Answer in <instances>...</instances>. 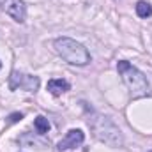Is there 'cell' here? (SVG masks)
Segmentation results:
<instances>
[{
    "label": "cell",
    "mask_w": 152,
    "mask_h": 152,
    "mask_svg": "<svg viewBox=\"0 0 152 152\" xmlns=\"http://www.w3.org/2000/svg\"><path fill=\"white\" fill-rule=\"evenodd\" d=\"M149 152H152V151H149Z\"/></svg>",
    "instance_id": "cell-12"
},
{
    "label": "cell",
    "mask_w": 152,
    "mask_h": 152,
    "mask_svg": "<svg viewBox=\"0 0 152 152\" xmlns=\"http://www.w3.org/2000/svg\"><path fill=\"white\" fill-rule=\"evenodd\" d=\"M94 134L97 140H101L103 143L110 145V147H120L124 143V136L120 133V129L115 126V122L110 117H103V115H94L88 120Z\"/></svg>",
    "instance_id": "cell-3"
},
{
    "label": "cell",
    "mask_w": 152,
    "mask_h": 152,
    "mask_svg": "<svg viewBox=\"0 0 152 152\" xmlns=\"http://www.w3.org/2000/svg\"><path fill=\"white\" fill-rule=\"evenodd\" d=\"M0 9L18 23H23L27 18V9L21 0H0Z\"/></svg>",
    "instance_id": "cell-5"
},
{
    "label": "cell",
    "mask_w": 152,
    "mask_h": 152,
    "mask_svg": "<svg viewBox=\"0 0 152 152\" xmlns=\"http://www.w3.org/2000/svg\"><path fill=\"white\" fill-rule=\"evenodd\" d=\"M136 14L140 18H151L152 16V5L149 2H145V0H140L136 4Z\"/></svg>",
    "instance_id": "cell-8"
},
{
    "label": "cell",
    "mask_w": 152,
    "mask_h": 152,
    "mask_svg": "<svg viewBox=\"0 0 152 152\" xmlns=\"http://www.w3.org/2000/svg\"><path fill=\"white\" fill-rule=\"evenodd\" d=\"M53 46H55V51H57L66 62H69V64H73V66H87V64L90 62V53H88V50H87L81 42L75 41V39L58 37V39H55Z\"/></svg>",
    "instance_id": "cell-2"
},
{
    "label": "cell",
    "mask_w": 152,
    "mask_h": 152,
    "mask_svg": "<svg viewBox=\"0 0 152 152\" xmlns=\"http://www.w3.org/2000/svg\"><path fill=\"white\" fill-rule=\"evenodd\" d=\"M9 87L14 90L18 87L28 90V92H36L39 88V76H32V75H23V73H18L14 71L11 78H9Z\"/></svg>",
    "instance_id": "cell-4"
},
{
    "label": "cell",
    "mask_w": 152,
    "mask_h": 152,
    "mask_svg": "<svg viewBox=\"0 0 152 152\" xmlns=\"http://www.w3.org/2000/svg\"><path fill=\"white\" fill-rule=\"evenodd\" d=\"M34 127L37 129L39 134H44V133H48V129H50V122H48L46 117L39 115V117H36V120H34Z\"/></svg>",
    "instance_id": "cell-9"
},
{
    "label": "cell",
    "mask_w": 152,
    "mask_h": 152,
    "mask_svg": "<svg viewBox=\"0 0 152 152\" xmlns=\"http://www.w3.org/2000/svg\"><path fill=\"white\" fill-rule=\"evenodd\" d=\"M21 118H23V113H18V112H16V113H11V115H9V122H11V124H14V122H20Z\"/></svg>",
    "instance_id": "cell-10"
},
{
    "label": "cell",
    "mask_w": 152,
    "mask_h": 152,
    "mask_svg": "<svg viewBox=\"0 0 152 152\" xmlns=\"http://www.w3.org/2000/svg\"><path fill=\"white\" fill-rule=\"evenodd\" d=\"M117 71L122 76V81L127 87L129 96L133 99L151 96V85H149L145 75L140 69H136L133 64H129L127 60H118L117 62Z\"/></svg>",
    "instance_id": "cell-1"
},
{
    "label": "cell",
    "mask_w": 152,
    "mask_h": 152,
    "mask_svg": "<svg viewBox=\"0 0 152 152\" xmlns=\"http://www.w3.org/2000/svg\"><path fill=\"white\" fill-rule=\"evenodd\" d=\"M85 142V133L81 129H69L66 133V136L58 142L57 149L62 152V151H69V149H76L78 145H81Z\"/></svg>",
    "instance_id": "cell-6"
},
{
    "label": "cell",
    "mask_w": 152,
    "mask_h": 152,
    "mask_svg": "<svg viewBox=\"0 0 152 152\" xmlns=\"http://www.w3.org/2000/svg\"><path fill=\"white\" fill-rule=\"evenodd\" d=\"M0 67H2V62H0Z\"/></svg>",
    "instance_id": "cell-11"
},
{
    "label": "cell",
    "mask_w": 152,
    "mask_h": 152,
    "mask_svg": "<svg viewBox=\"0 0 152 152\" xmlns=\"http://www.w3.org/2000/svg\"><path fill=\"white\" fill-rule=\"evenodd\" d=\"M69 88H71L69 81H66L62 78H55V80H50L48 81V92L53 94V96H60V94L67 92Z\"/></svg>",
    "instance_id": "cell-7"
}]
</instances>
